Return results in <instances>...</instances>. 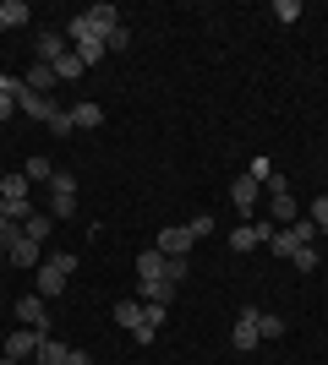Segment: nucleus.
<instances>
[{
	"label": "nucleus",
	"mask_w": 328,
	"mask_h": 365,
	"mask_svg": "<svg viewBox=\"0 0 328 365\" xmlns=\"http://www.w3.org/2000/svg\"><path fill=\"white\" fill-rule=\"evenodd\" d=\"M82 16L94 22V33H99V38H109V33L121 28V11H115L109 0H99V6H88V11H82Z\"/></svg>",
	"instance_id": "11"
},
{
	"label": "nucleus",
	"mask_w": 328,
	"mask_h": 365,
	"mask_svg": "<svg viewBox=\"0 0 328 365\" xmlns=\"http://www.w3.org/2000/svg\"><path fill=\"white\" fill-rule=\"evenodd\" d=\"M16 235H22V229H16V224H11V218H6V207H0V245H11V240H16Z\"/></svg>",
	"instance_id": "34"
},
{
	"label": "nucleus",
	"mask_w": 328,
	"mask_h": 365,
	"mask_svg": "<svg viewBox=\"0 0 328 365\" xmlns=\"http://www.w3.org/2000/svg\"><path fill=\"white\" fill-rule=\"evenodd\" d=\"M28 0H0V33L6 28H22V22H28Z\"/></svg>",
	"instance_id": "19"
},
{
	"label": "nucleus",
	"mask_w": 328,
	"mask_h": 365,
	"mask_svg": "<svg viewBox=\"0 0 328 365\" xmlns=\"http://www.w3.org/2000/svg\"><path fill=\"white\" fill-rule=\"evenodd\" d=\"M290 262H296V273H312V267H317V245H301Z\"/></svg>",
	"instance_id": "29"
},
{
	"label": "nucleus",
	"mask_w": 328,
	"mask_h": 365,
	"mask_svg": "<svg viewBox=\"0 0 328 365\" xmlns=\"http://www.w3.org/2000/svg\"><path fill=\"white\" fill-rule=\"evenodd\" d=\"M77 55H82V66H94V61H104L109 49H104V38H82V44H77Z\"/></svg>",
	"instance_id": "26"
},
{
	"label": "nucleus",
	"mask_w": 328,
	"mask_h": 365,
	"mask_svg": "<svg viewBox=\"0 0 328 365\" xmlns=\"http://www.w3.org/2000/svg\"><path fill=\"white\" fill-rule=\"evenodd\" d=\"M82 71H88V66H82V55H77V49H66L61 61H55V76H61V82H77Z\"/></svg>",
	"instance_id": "22"
},
{
	"label": "nucleus",
	"mask_w": 328,
	"mask_h": 365,
	"mask_svg": "<svg viewBox=\"0 0 328 365\" xmlns=\"http://www.w3.org/2000/svg\"><path fill=\"white\" fill-rule=\"evenodd\" d=\"M22 175H28V185H49V180H55V175H61V169L49 164L44 153H33V158H28V169H22Z\"/></svg>",
	"instance_id": "18"
},
{
	"label": "nucleus",
	"mask_w": 328,
	"mask_h": 365,
	"mask_svg": "<svg viewBox=\"0 0 328 365\" xmlns=\"http://www.w3.org/2000/svg\"><path fill=\"white\" fill-rule=\"evenodd\" d=\"M312 224H317V229H323V235H328V191H323V197L312 202Z\"/></svg>",
	"instance_id": "32"
},
{
	"label": "nucleus",
	"mask_w": 328,
	"mask_h": 365,
	"mask_svg": "<svg viewBox=\"0 0 328 365\" xmlns=\"http://www.w3.org/2000/svg\"><path fill=\"white\" fill-rule=\"evenodd\" d=\"M137 278H164V257H159V251H142L137 257Z\"/></svg>",
	"instance_id": "24"
},
{
	"label": "nucleus",
	"mask_w": 328,
	"mask_h": 365,
	"mask_svg": "<svg viewBox=\"0 0 328 365\" xmlns=\"http://www.w3.org/2000/svg\"><path fill=\"white\" fill-rule=\"evenodd\" d=\"M268 235H274V229L252 218V224H241V229H235V235H230V251H252V245H263Z\"/></svg>",
	"instance_id": "12"
},
{
	"label": "nucleus",
	"mask_w": 328,
	"mask_h": 365,
	"mask_svg": "<svg viewBox=\"0 0 328 365\" xmlns=\"http://www.w3.org/2000/svg\"><path fill=\"white\" fill-rule=\"evenodd\" d=\"M11 115H16V98H11V93H0V120H11Z\"/></svg>",
	"instance_id": "36"
},
{
	"label": "nucleus",
	"mask_w": 328,
	"mask_h": 365,
	"mask_svg": "<svg viewBox=\"0 0 328 365\" xmlns=\"http://www.w3.org/2000/svg\"><path fill=\"white\" fill-rule=\"evenodd\" d=\"M71 125L77 131H99L104 125V104H71Z\"/></svg>",
	"instance_id": "16"
},
{
	"label": "nucleus",
	"mask_w": 328,
	"mask_h": 365,
	"mask_svg": "<svg viewBox=\"0 0 328 365\" xmlns=\"http://www.w3.org/2000/svg\"><path fill=\"white\" fill-rule=\"evenodd\" d=\"M0 365H22V360H6V354H0Z\"/></svg>",
	"instance_id": "37"
},
{
	"label": "nucleus",
	"mask_w": 328,
	"mask_h": 365,
	"mask_svg": "<svg viewBox=\"0 0 328 365\" xmlns=\"http://www.w3.org/2000/svg\"><path fill=\"white\" fill-rule=\"evenodd\" d=\"M187 229H192V235H197V240H203V235H214V218H208V213H203V218H192V224H187Z\"/></svg>",
	"instance_id": "35"
},
{
	"label": "nucleus",
	"mask_w": 328,
	"mask_h": 365,
	"mask_svg": "<svg viewBox=\"0 0 328 365\" xmlns=\"http://www.w3.org/2000/svg\"><path fill=\"white\" fill-rule=\"evenodd\" d=\"M137 294H142V305H148V300L170 305V300H175V284H170V278H142V284H137Z\"/></svg>",
	"instance_id": "15"
},
{
	"label": "nucleus",
	"mask_w": 328,
	"mask_h": 365,
	"mask_svg": "<svg viewBox=\"0 0 328 365\" xmlns=\"http://www.w3.org/2000/svg\"><path fill=\"white\" fill-rule=\"evenodd\" d=\"M39 338L33 327H16V333H6V360H28V354H39Z\"/></svg>",
	"instance_id": "10"
},
{
	"label": "nucleus",
	"mask_w": 328,
	"mask_h": 365,
	"mask_svg": "<svg viewBox=\"0 0 328 365\" xmlns=\"http://www.w3.org/2000/svg\"><path fill=\"white\" fill-rule=\"evenodd\" d=\"M55 82H61V76H55V66H39V61H33V71H28V88H33V93H44V98H49V88H55Z\"/></svg>",
	"instance_id": "21"
},
{
	"label": "nucleus",
	"mask_w": 328,
	"mask_h": 365,
	"mask_svg": "<svg viewBox=\"0 0 328 365\" xmlns=\"http://www.w3.org/2000/svg\"><path fill=\"white\" fill-rule=\"evenodd\" d=\"M187 273H192V262H187V257H164V278H170V284H181Z\"/></svg>",
	"instance_id": "28"
},
{
	"label": "nucleus",
	"mask_w": 328,
	"mask_h": 365,
	"mask_svg": "<svg viewBox=\"0 0 328 365\" xmlns=\"http://www.w3.org/2000/svg\"><path fill=\"white\" fill-rule=\"evenodd\" d=\"M28 175H6V180H0V207H16V202H28Z\"/></svg>",
	"instance_id": "14"
},
{
	"label": "nucleus",
	"mask_w": 328,
	"mask_h": 365,
	"mask_svg": "<svg viewBox=\"0 0 328 365\" xmlns=\"http://www.w3.org/2000/svg\"><path fill=\"white\" fill-rule=\"evenodd\" d=\"M0 180H6V169H0Z\"/></svg>",
	"instance_id": "38"
},
{
	"label": "nucleus",
	"mask_w": 328,
	"mask_h": 365,
	"mask_svg": "<svg viewBox=\"0 0 328 365\" xmlns=\"http://www.w3.org/2000/svg\"><path fill=\"white\" fill-rule=\"evenodd\" d=\"M317 235H323V229H317L312 218H296V224H284V229H274V235H268V245H274V257H296L301 245H312Z\"/></svg>",
	"instance_id": "2"
},
{
	"label": "nucleus",
	"mask_w": 328,
	"mask_h": 365,
	"mask_svg": "<svg viewBox=\"0 0 328 365\" xmlns=\"http://www.w3.org/2000/svg\"><path fill=\"white\" fill-rule=\"evenodd\" d=\"M274 16H279V22H296V16H301V0H274Z\"/></svg>",
	"instance_id": "31"
},
{
	"label": "nucleus",
	"mask_w": 328,
	"mask_h": 365,
	"mask_svg": "<svg viewBox=\"0 0 328 365\" xmlns=\"http://www.w3.org/2000/svg\"><path fill=\"white\" fill-rule=\"evenodd\" d=\"M126 44H131V33H126V28H115V33H109V38H104V49H109V55H121Z\"/></svg>",
	"instance_id": "33"
},
{
	"label": "nucleus",
	"mask_w": 328,
	"mask_h": 365,
	"mask_svg": "<svg viewBox=\"0 0 328 365\" xmlns=\"http://www.w3.org/2000/svg\"><path fill=\"white\" fill-rule=\"evenodd\" d=\"M33 55H39V66H55L66 55V33H55V28H44L39 38H33Z\"/></svg>",
	"instance_id": "8"
},
{
	"label": "nucleus",
	"mask_w": 328,
	"mask_h": 365,
	"mask_svg": "<svg viewBox=\"0 0 328 365\" xmlns=\"http://www.w3.org/2000/svg\"><path fill=\"white\" fill-rule=\"evenodd\" d=\"M164 311H170V305L148 300V305H142V322H148V327H164Z\"/></svg>",
	"instance_id": "30"
},
{
	"label": "nucleus",
	"mask_w": 328,
	"mask_h": 365,
	"mask_svg": "<svg viewBox=\"0 0 328 365\" xmlns=\"http://www.w3.org/2000/svg\"><path fill=\"white\" fill-rule=\"evenodd\" d=\"M33 365H39V360H33Z\"/></svg>",
	"instance_id": "39"
},
{
	"label": "nucleus",
	"mask_w": 328,
	"mask_h": 365,
	"mask_svg": "<svg viewBox=\"0 0 328 365\" xmlns=\"http://www.w3.org/2000/svg\"><path fill=\"white\" fill-rule=\"evenodd\" d=\"M192 245H197V235H192L187 224H164V229H159V240H154V251H159V257H187Z\"/></svg>",
	"instance_id": "5"
},
{
	"label": "nucleus",
	"mask_w": 328,
	"mask_h": 365,
	"mask_svg": "<svg viewBox=\"0 0 328 365\" xmlns=\"http://www.w3.org/2000/svg\"><path fill=\"white\" fill-rule=\"evenodd\" d=\"M49 218H71L77 213V180H71V175H55V180H49V207H44Z\"/></svg>",
	"instance_id": "4"
},
{
	"label": "nucleus",
	"mask_w": 328,
	"mask_h": 365,
	"mask_svg": "<svg viewBox=\"0 0 328 365\" xmlns=\"http://www.w3.org/2000/svg\"><path fill=\"white\" fill-rule=\"evenodd\" d=\"M77 273V257L71 251H61V257H49L33 267V294H44V300H55V294L66 289V278Z\"/></svg>",
	"instance_id": "1"
},
{
	"label": "nucleus",
	"mask_w": 328,
	"mask_h": 365,
	"mask_svg": "<svg viewBox=\"0 0 328 365\" xmlns=\"http://www.w3.org/2000/svg\"><path fill=\"white\" fill-rule=\"evenodd\" d=\"M6 262H16V267H39V240H28V235H16V240L6 245Z\"/></svg>",
	"instance_id": "13"
},
{
	"label": "nucleus",
	"mask_w": 328,
	"mask_h": 365,
	"mask_svg": "<svg viewBox=\"0 0 328 365\" xmlns=\"http://www.w3.org/2000/svg\"><path fill=\"white\" fill-rule=\"evenodd\" d=\"M247 175H252V180H257V185H268V180H274V175H279V169H274V158H263V153H257Z\"/></svg>",
	"instance_id": "25"
},
{
	"label": "nucleus",
	"mask_w": 328,
	"mask_h": 365,
	"mask_svg": "<svg viewBox=\"0 0 328 365\" xmlns=\"http://www.w3.org/2000/svg\"><path fill=\"white\" fill-rule=\"evenodd\" d=\"M257 197H263V185L252 180V175H241V180L230 185V202H235V207H241V213H247V218H241V224H252V207H257Z\"/></svg>",
	"instance_id": "9"
},
{
	"label": "nucleus",
	"mask_w": 328,
	"mask_h": 365,
	"mask_svg": "<svg viewBox=\"0 0 328 365\" xmlns=\"http://www.w3.org/2000/svg\"><path fill=\"white\" fill-rule=\"evenodd\" d=\"M257 333H263V338H284V317H268V311H257Z\"/></svg>",
	"instance_id": "27"
},
{
	"label": "nucleus",
	"mask_w": 328,
	"mask_h": 365,
	"mask_svg": "<svg viewBox=\"0 0 328 365\" xmlns=\"http://www.w3.org/2000/svg\"><path fill=\"white\" fill-rule=\"evenodd\" d=\"M268 207H274V224H296V197L290 191H268Z\"/></svg>",
	"instance_id": "17"
},
{
	"label": "nucleus",
	"mask_w": 328,
	"mask_h": 365,
	"mask_svg": "<svg viewBox=\"0 0 328 365\" xmlns=\"http://www.w3.org/2000/svg\"><path fill=\"white\" fill-rule=\"evenodd\" d=\"M230 344H235L241 354H252L257 344H263V333H257V311H252V305L241 311V317H235V333H230Z\"/></svg>",
	"instance_id": "7"
},
{
	"label": "nucleus",
	"mask_w": 328,
	"mask_h": 365,
	"mask_svg": "<svg viewBox=\"0 0 328 365\" xmlns=\"http://www.w3.org/2000/svg\"><path fill=\"white\" fill-rule=\"evenodd\" d=\"M49 229H55V218H49V213H33L28 224H22V235H28V240H39V245H44V240H49Z\"/></svg>",
	"instance_id": "23"
},
{
	"label": "nucleus",
	"mask_w": 328,
	"mask_h": 365,
	"mask_svg": "<svg viewBox=\"0 0 328 365\" xmlns=\"http://www.w3.org/2000/svg\"><path fill=\"white\" fill-rule=\"evenodd\" d=\"M115 322H121L126 333H131V327H137V322H142V300H131V294H121V300H115Z\"/></svg>",
	"instance_id": "20"
},
{
	"label": "nucleus",
	"mask_w": 328,
	"mask_h": 365,
	"mask_svg": "<svg viewBox=\"0 0 328 365\" xmlns=\"http://www.w3.org/2000/svg\"><path fill=\"white\" fill-rule=\"evenodd\" d=\"M16 322H28L33 333L49 338V305H44V294H22V300H16Z\"/></svg>",
	"instance_id": "6"
},
{
	"label": "nucleus",
	"mask_w": 328,
	"mask_h": 365,
	"mask_svg": "<svg viewBox=\"0 0 328 365\" xmlns=\"http://www.w3.org/2000/svg\"><path fill=\"white\" fill-rule=\"evenodd\" d=\"M16 109H22L28 120H39L44 131H49L55 120H61V104H55V98H44V93H33L28 82H22V93H16Z\"/></svg>",
	"instance_id": "3"
}]
</instances>
